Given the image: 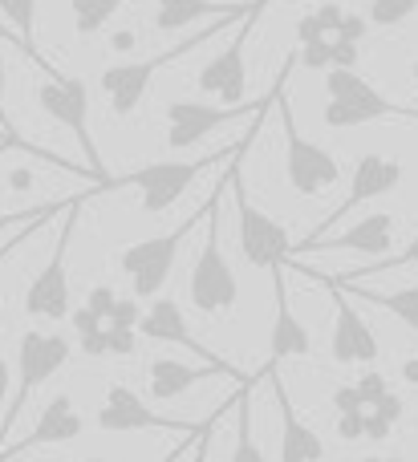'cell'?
Masks as SVG:
<instances>
[{"label":"cell","instance_id":"1","mask_svg":"<svg viewBox=\"0 0 418 462\" xmlns=\"http://www.w3.org/2000/svg\"><path fill=\"white\" fill-rule=\"evenodd\" d=\"M260 122H265V114H256V118H252V126H248V134H244L240 143H232V146H219V151L203 154V159H163V162H146V167L130 171V175L110 179L102 191L135 187V191L143 195V211H146V216H163V211H171L179 199H183L187 187H191L195 179L203 175V171L219 167V162H232L240 151H248V146L256 143V134H260Z\"/></svg>","mask_w":418,"mask_h":462},{"label":"cell","instance_id":"2","mask_svg":"<svg viewBox=\"0 0 418 462\" xmlns=\"http://www.w3.org/2000/svg\"><path fill=\"white\" fill-rule=\"evenodd\" d=\"M232 191L228 183V171L219 179V187L208 195L211 199V211H208V231H203V252L200 260L191 263V276H187V292H191V304L195 312L203 317H232L236 312V300H240V280H236L232 263H228L224 247H219V208H224V195Z\"/></svg>","mask_w":418,"mask_h":462},{"label":"cell","instance_id":"3","mask_svg":"<svg viewBox=\"0 0 418 462\" xmlns=\"http://www.w3.org/2000/svg\"><path fill=\"white\" fill-rule=\"evenodd\" d=\"M293 65L297 61V49H293L289 57H284L281 73H276L273 89H268L265 97H252V102H240V106H211V102H195V97H179V102H167V110H163V118H167V146L171 151H187V146L203 143L208 134H216L219 126H232V122L240 118H256V114H268V106H276V94L284 89V81H289Z\"/></svg>","mask_w":418,"mask_h":462},{"label":"cell","instance_id":"4","mask_svg":"<svg viewBox=\"0 0 418 462\" xmlns=\"http://www.w3.org/2000/svg\"><path fill=\"white\" fill-rule=\"evenodd\" d=\"M228 24H240V21H232V16H219V21H211L208 29H200L195 37L175 41V45L163 49V53H151V57H143V61L106 65L102 78H98V86H102L106 102H110V114H114V118H130V114L143 106V97H146V89H151L154 73H163L167 65H175L179 57H191L200 45H208L211 37H219V29H228Z\"/></svg>","mask_w":418,"mask_h":462},{"label":"cell","instance_id":"5","mask_svg":"<svg viewBox=\"0 0 418 462\" xmlns=\"http://www.w3.org/2000/svg\"><path fill=\"white\" fill-rule=\"evenodd\" d=\"M325 126L330 130H349V126H370V122H411L418 126L414 106L390 102L382 89H374L358 69H330L325 73Z\"/></svg>","mask_w":418,"mask_h":462},{"label":"cell","instance_id":"6","mask_svg":"<svg viewBox=\"0 0 418 462\" xmlns=\"http://www.w3.org/2000/svg\"><path fill=\"white\" fill-rule=\"evenodd\" d=\"M37 69L45 73V81L37 86V106L57 122V126H65L73 138H78L81 154H86V171L106 187L110 175H106L98 143H94V134H89V86L81 78H73V73L53 69L49 61H41Z\"/></svg>","mask_w":418,"mask_h":462},{"label":"cell","instance_id":"7","mask_svg":"<svg viewBox=\"0 0 418 462\" xmlns=\"http://www.w3.org/2000/svg\"><path fill=\"white\" fill-rule=\"evenodd\" d=\"M208 208H211V199L203 203V208H195V216H187L179 227H171V231H163V236L138 239V244L122 247L118 268H122V276L130 280V292H135V300H154V296L163 292V284H167L171 272H175L179 247H183V239L191 236V231L203 224V219H208Z\"/></svg>","mask_w":418,"mask_h":462},{"label":"cell","instance_id":"8","mask_svg":"<svg viewBox=\"0 0 418 462\" xmlns=\"http://www.w3.org/2000/svg\"><path fill=\"white\" fill-rule=\"evenodd\" d=\"M240 159H244V151L228 162V183H232L240 252H244V260H248L252 268H265V272L284 268V260L293 255V239H289V231L268 216V211H260L256 203L248 199V191H244V183H240Z\"/></svg>","mask_w":418,"mask_h":462},{"label":"cell","instance_id":"9","mask_svg":"<svg viewBox=\"0 0 418 462\" xmlns=\"http://www.w3.org/2000/svg\"><path fill=\"white\" fill-rule=\"evenodd\" d=\"M70 357H73L70 337L37 333V328L21 333V345H16V393H13V402H8V410H5V439L13 434L16 418L24 414L29 398L49 382V377L61 374V369L70 365Z\"/></svg>","mask_w":418,"mask_h":462},{"label":"cell","instance_id":"10","mask_svg":"<svg viewBox=\"0 0 418 462\" xmlns=\"http://www.w3.org/2000/svg\"><path fill=\"white\" fill-rule=\"evenodd\" d=\"M276 110H281V130H284V179H289V187L301 195V199H313V195L330 191V187L341 179V162L333 159L321 143L301 134L284 89L276 94Z\"/></svg>","mask_w":418,"mask_h":462},{"label":"cell","instance_id":"11","mask_svg":"<svg viewBox=\"0 0 418 462\" xmlns=\"http://www.w3.org/2000/svg\"><path fill=\"white\" fill-rule=\"evenodd\" d=\"M94 195V191H89ZM89 195H81L78 203H73L70 211H65V224L57 231V244L53 252H49L45 268L33 276L29 292H24V312L37 320H65L70 317V272H65V260H70V239H73V224H78V211L81 203L89 199Z\"/></svg>","mask_w":418,"mask_h":462},{"label":"cell","instance_id":"12","mask_svg":"<svg viewBox=\"0 0 418 462\" xmlns=\"http://www.w3.org/2000/svg\"><path fill=\"white\" fill-rule=\"evenodd\" d=\"M268 5H273V0H256V5H252V13L244 16L240 24H236L232 45L219 49V53L200 69V78H195L200 94L219 97L224 106H240V102H248V61H244V53H248L252 29L260 24V16H265V8H268Z\"/></svg>","mask_w":418,"mask_h":462},{"label":"cell","instance_id":"13","mask_svg":"<svg viewBox=\"0 0 418 462\" xmlns=\"http://www.w3.org/2000/svg\"><path fill=\"white\" fill-rule=\"evenodd\" d=\"M98 430L106 434H138V430H167V434H200L203 422H183V418H167L151 410L135 390L126 385H110L106 402L98 406Z\"/></svg>","mask_w":418,"mask_h":462},{"label":"cell","instance_id":"14","mask_svg":"<svg viewBox=\"0 0 418 462\" xmlns=\"http://www.w3.org/2000/svg\"><path fill=\"white\" fill-rule=\"evenodd\" d=\"M309 276L321 280L330 300H333V309H338V325H333V361H338V365H374V361H378V337H374V328L366 325L362 312L354 309L346 288H341L333 276H325V272H309Z\"/></svg>","mask_w":418,"mask_h":462},{"label":"cell","instance_id":"15","mask_svg":"<svg viewBox=\"0 0 418 462\" xmlns=\"http://www.w3.org/2000/svg\"><path fill=\"white\" fill-rule=\"evenodd\" d=\"M398 219L390 211H374V216L358 219L354 227H346L341 236H321V239H305V244H293V255H309V252H358V255H390V244H395Z\"/></svg>","mask_w":418,"mask_h":462},{"label":"cell","instance_id":"16","mask_svg":"<svg viewBox=\"0 0 418 462\" xmlns=\"http://www.w3.org/2000/svg\"><path fill=\"white\" fill-rule=\"evenodd\" d=\"M398 183H403V162L386 159V154H362V159H358V167H354V179H349V195L341 199V208L333 211L330 219H321V224L313 227V236H309V239H321L325 231L338 224V219H346L349 211L362 208V203L390 195Z\"/></svg>","mask_w":418,"mask_h":462},{"label":"cell","instance_id":"17","mask_svg":"<svg viewBox=\"0 0 418 462\" xmlns=\"http://www.w3.org/2000/svg\"><path fill=\"white\" fill-rule=\"evenodd\" d=\"M81 430H86V418L78 414L73 398L70 393H57V398L45 402V410H41V418L33 422V430L24 434L21 442H13V447L0 450V462H13V458L29 455V450H37V447H61V442H73Z\"/></svg>","mask_w":418,"mask_h":462},{"label":"cell","instance_id":"18","mask_svg":"<svg viewBox=\"0 0 418 462\" xmlns=\"http://www.w3.org/2000/svg\"><path fill=\"white\" fill-rule=\"evenodd\" d=\"M138 333L151 337V341H159V345H183L187 353H195V361H208V365H232V361L216 357V353H211L200 337H191L183 309H179L171 296H154L151 309H146L143 320H138Z\"/></svg>","mask_w":418,"mask_h":462},{"label":"cell","instance_id":"19","mask_svg":"<svg viewBox=\"0 0 418 462\" xmlns=\"http://www.w3.org/2000/svg\"><path fill=\"white\" fill-rule=\"evenodd\" d=\"M208 377H232V382H256V377H244L236 365H208V361H200V365H187V361H171V357H159L151 361V398L154 402H175L183 398L191 385L208 382Z\"/></svg>","mask_w":418,"mask_h":462},{"label":"cell","instance_id":"20","mask_svg":"<svg viewBox=\"0 0 418 462\" xmlns=\"http://www.w3.org/2000/svg\"><path fill=\"white\" fill-rule=\"evenodd\" d=\"M260 374L273 382V393H276V410H281V462H321L325 458V442L317 430H309L301 422V414L293 410V398L284 390V382L276 377V365H265Z\"/></svg>","mask_w":418,"mask_h":462},{"label":"cell","instance_id":"21","mask_svg":"<svg viewBox=\"0 0 418 462\" xmlns=\"http://www.w3.org/2000/svg\"><path fill=\"white\" fill-rule=\"evenodd\" d=\"M273 292H276V317H273V333H268V365H281V361H293V357H309L313 341H309V328L301 325V317L293 312L284 268H273Z\"/></svg>","mask_w":418,"mask_h":462},{"label":"cell","instance_id":"22","mask_svg":"<svg viewBox=\"0 0 418 462\" xmlns=\"http://www.w3.org/2000/svg\"><path fill=\"white\" fill-rule=\"evenodd\" d=\"M252 5L256 0H248V5H236V0H159V8H154V29L159 32H183L187 24L203 21V16H211V21H219V16H232V21H244V16L252 13Z\"/></svg>","mask_w":418,"mask_h":462},{"label":"cell","instance_id":"23","mask_svg":"<svg viewBox=\"0 0 418 462\" xmlns=\"http://www.w3.org/2000/svg\"><path fill=\"white\" fill-rule=\"evenodd\" d=\"M346 292H358V300H370L378 309H386L390 317H398L411 333H418V284L411 288H398V292H370V288H354V284H341Z\"/></svg>","mask_w":418,"mask_h":462},{"label":"cell","instance_id":"24","mask_svg":"<svg viewBox=\"0 0 418 462\" xmlns=\"http://www.w3.org/2000/svg\"><path fill=\"white\" fill-rule=\"evenodd\" d=\"M256 382L240 385V393H236V447H232V458L228 462H268L265 450H260L256 439H252V385Z\"/></svg>","mask_w":418,"mask_h":462},{"label":"cell","instance_id":"25","mask_svg":"<svg viewBox=\"0 0 418 462\" xmlns=\"http://www.w3.org/2000/svg\"><path fill=\"white\" fill-rule=\"evenodd\" d=\"M126 5H135V0H70V13H73V29H78V37L81 41L98 37V32L114 21V13H118V8H126Z\"/></svg>","mask_w":418,"mask_h":462},{"label":"cell","instance_id":"26","mask_svg":"<svg viewBox=\"0 0 418 462\" xmlns=\"http://www.w3.org/2000/svg\"><path fill=\"white\" fill-rule=\"evenodd\" d=\"M0 16H5V21L13 24V32L21 37L24 57H29L33 65H41L37 41H33V32H37V0H0Z\"/></svg>","mask_w":418,"mask_h":462},{"label":"cell","instance_id":"27","mask_svg":"<svg viewBox=\"0 0 418 462\" xmlns=\"http://www.w3.org/2000/svg\"><path fill=\"white\" fill-rule=\"evenodd\" d=\"M346 16V8L325 0L317 13H305L297 21V45H313V41H325V37H338V24Z\"/></svg>","mask_w":418,"mask_h":462},{"label":"cell","instance_id":"28","mask_svg":"<svg viewBox=\"0 0 418 462\" xmlns=\"http://www.w3.org/2000/svg\"><path fill=\"white\" fill-rule=\"evenodd\" d=\"M398 268H418V236L398 255H378V260H370L366 268H346L333 280H338V284H358V280H366V276H382V272H398Z\"/></svg>","mask_w":418,"mask_h":462},{"label":"cell","instance_id":"29","mask_svg":"<svg viewBox=\"0 0 418 462\" xmlns=\"http://www.w3.org/2000/svg\"><path fill=\"white\" fill-rule=\"evenodd\" d=\"M81 195L73 199H53V203H41V208H21V211H0V236L5 231H16V227H29V224H45V219H57L78 203Z\"/></svg>","mask_w":418,"mask_h":462},{"label":"cell","instance_id":"30","mask_svg":"<svg viewBox=\"0 0 418 462\" xmlns=\"http://www.w3.org/2000/svg\"><path fill=\"white\" fill-rule=\"evenodd\" d=\"M418 13V0H370V24L378 29H398Z\"/></svg>","mask_w":418,"mask_h":462},{"label":"cell","instance_id":"31","mask_svg":"<svg viewBox=\"0 0 418 462\" xmlns=\"http://www.w3.org/2000/svg\"><path fill=\"white\" fill-rule=\"evenodd\" d=\"M138 320H143V304L130 300V296H118L110 317H106V325L110 328H138Z\"/></svg>","mask_w":418,"mask_h":462},{"label":"cell","instance_id":"32","mask_svg":"<svg viewBox=\"0 0 418 462\" xmlns=\"http://www.w3.org/2000/svg\"><path fill=\"white\" fill-rule=\"evenodd\" d=\"M228 410H236V398L219 402L216 418H211V426H208V430H203V434H200V442H195V455H191V458H187V462H211V458H208V455H211V434H216V430H219V422H224V418H228Z\"/></svg>","mask_w":418,"mask_h":462},{"label":"cell","instance_id":"33","mask_svg":"<svg viewBox=\"0 0 418 462\" xmlns=\"http://www.w3.org/2000/svg\"><path fill=\"white\" fill-rule=\"evenodd\" d=\"M5 151H24V154H33V159H45V162H53V167H61L65 175H81L73 162L57 159V154H49V151H37V146H29V143H13V138H0V154H5Z\"/></svg>","mask_w":418,"mask_h":462},{"label":"cell","instance_id":"34","mask_svg":"<svg viewBox=\"0 0 418 462\" xmlns=\"http://www.w3.org/2000/svg\"><path fill=\"white\" fill-rule=\"evenodd\" d=\"M106 345H110V357H135V349H138L135 328H110L106 325Z\"/></svg>","mask_w":418,"mask_h":462},{"label":"cell","instance_id":"35","mask_svg":"<svg viewBox=\"0 0 418 462\" xmlns=\"http://www.w3.org/2000/svg\"><path fill=\"white\" fill-rule=\"evenodd\" d=\"M333 410H338V414H362L366 402H362V393H358V385H338V390H333Z\"/></svg>","mask_w":418,"mask_h":462},{"label":"cell","instance_id":"36","mask_svg":"<svg viewBox=\"0 0 418 462\" xmlns=\"http://www.w3.org/2000/svg\"><path fill=\"white\" fill-rule=\"evenodd\" d=\"M358 393H362L366 406H374L378 398H386V393H390V385H386V377H382L378 369H370V374H366L362 382H358Z\"/></svg>","mask_w":418,"mask_h":462},{"label":"cell","instance_id":"37","mask_svg":"<svg viewBox=\"0 0 418 462\" xmlns=\"http://www.w3.org/2000/svg\"><path fill=\"white\" fill-rule=\"evenodd\" d=\"M114 300H118V296H114V288L110 284H98V288H89V296H86V309H94L98 317H110V309H114Z\"/></svg>","mask_w":418,"mask_h":462},{"label":"cell","instance_id":"38","mask_svg":"<svg viewBox=\"0 0 418 462\" xmlns=\"http://www.w3.org/2000/svg\"><path fill=\"white\" fill-rule=\"evenodd\" d=\"M366 32H370V29H366V16H358V13H346V16H341V24H338V37H341V41H354V45H362Z\"/></svg>","mask_w":418,"mask_h":462},{"label":"cell","instance_id":"39","mask_svg":"<svg viewBox=\"0 0 418 462\" xmlns=\"http://www.w3.org/2000/svg\"><path fill=\"white\" fill-rule=\"evenodd\" d=\"M70 320H73V328H78V337H89V333H98V328H106V320L98 317L94 309H86V304H81V309H73Z\"/></svg>","mask_w":418,"mask_h":462},{"label":"cell","instance_id":"40","mask_svg":"<svg viewBox=\"0 0 418 462\" xmlns=\"http://www.w3.org/2000/svg\"><path fill=\"white\" fill-rule=\"evenodd\" d=\"M338 434L346 442L366 439V410H362V414H338Z\"/></svg>","mask_w":418,"mask_h":462},{"label":"cell","instance_id":"41","mask_svg":"<svg viewBox=\"0 0 418 462\" xmlns=\"http://www.w3.org/2000/svg\"><path fill=\"white\" fill-rule=\"evenodd\" d=\"M374 414H382L386 418V422H403V414H406V406H403V398H398V393H386V398H378L374 402Z\"/></svg>","mask_w":418,"mask_h":462},{"label":"cell","instance_id":"42","mask_svg":"<svg viewBox=\"0 0 418 462\" xmlns=\"http://www.w3.org/2000/svg\"><path fill=\"white\" fill-rule=\"evenodd\" d=\"M45 224H49V219H45ZM45 224H29V227H16V231H13V239H5V247H0V263H5L8 255H13L16 247L24 244V239H33V236H37V231L45 227Z\"/></svg>","mask_w":418,"mask_h":462},{"label":"cell","instance_id":"43","mask_svg":"<svg viewBox=\"0 0 418 462\" xmlns=\"http://www.w3.org/2000/svg\"><path fill=\"white\" fill-rule=\"evenodd\" d=\"M5 89H8V61H5V53H0V134L16 138L13 122H8V110H5Z\"/></svg>","mask_w":418,"mask_h":462},{"label":"cell","instance_id":"44","mask_svg":"<svg viewBox=\"0 0 418 462\" xmlns=\"http://www.w3.org/2000/svg\"><path fill=\"white\" fill-rule=\"evenodd\" d=\"M211 418H216V414H211ZM211 418H208V422H203V430H208V426H211ZM200 430V434H203ZM200 434H183V442H179V447H171L167 450V455H163L159 462H183L187 458V450H195V442H200Z\"/></svg>","mask_w":418,"mask_h":462},{"label":"cell","instance_id":"45","mask_svg":"<svg viewBox=\"0 0 418 462\" xmlns=\"http://www.w3.org/2000/svg\"><path fill=\"white\" fill-rule=\"evenodd\" d=\"M390 430H395V422H386L382 414H366V439H374V442H386L390 439Z\"/></svg>","mask_w":418,"mask_h":462},{"label":"cell","instance_id":"46","mask_svg":"<svg viewBox=\"0 0 418 462\" xmlns=\"http://www.w3.org/2000/svg\"><path fill=\"white\" fill-rule=\"evenodd\" d=\"M81 353H86V357H110V345H106V328H98V333L81 337Z\"/></svg>","mask_w":418,"mask_h":462},{"label":"cell","instance_id":"47","mask_svg":"<svg viewBox=\"0 0 418 462\" xmlns=\"http://www.w3.org/2000/svg\"><path fill=\"white\" fill-rule=\"evenodd\" d=\"M135 45H138V37H135L130 29H118V32L110 37V49H114V53H130Z\"/></svg>","mask_w":418,"mask_h":462},{"label":"cell","instance_id":"48","mask_svg":"<svg viewBox=\"0 0 418 462\" xmlns=\"http://www.w3.org/2000/svg\"><path fill=\"white\" fill-rule=\"evenodd\" d=\"M403 377H406L411 385H418V357H406V361H403Z\"/></svg>","mask_w":418,"mask_h":462},{"label":"cell","instance_id":"49","mask_svg":"<svg viewBox=\"0 0 418 462\" xmlns=\"http://www.w3.org/2000/svg\"><path fill=\"white\" fill-rule=\"evenodd\" d=\"M5 41H8V45H16V49H21V53H24L21 37H16V32H13V29H0V45H5Z\"/></svg>","mask_w":418,"mask_h":462},{"label":"cell","instance_id":"50","mask_svg":"<svg viewBox=\"0 0 418 462\" xmlns=\"http://www.w3.org/2000/svg\"><path fill=\"white\" fill-rule=\"evenodd\" d=\"M362 462H406V458H382V455H370V458H362Z\"/></svg>","mask_w":418,"mask_h":462},{"label":"cell","instance_id":"51","mask_svg":"<svg viewBox=\"0 0 418 462\" xmlns=\"http://www.w3.org/2000/svg\"><path fill=\"white\" fill-rule=\"evenodd\" d=\"M411 78L418 81V57H414V61H411Z\"/></svg>","mask_w":418,"mask_h":462},{"label":"cell","instance_id":"52","mask_svg":"<svg viewBox=\"0 0 418 462\" xmlns=\"http://www.w3.org/2000/svg\"><path fill=\"white\" fill-rule=\"evenodd\" d=\"M86 462H106V458H86Z\"/></svg>","mask_w":418,"mask_h":462},{"label":"cell","instance_id":"53","mask_svg":"<svg viewBox=\"0 0 418 462\" xmlns=\"http://www.w3.org/2000/svg\"><path fill=\"white\" fill-rule=\"evenodd\" d=\"M0 138H5V134H0ZM13 143H21V138H13Z\"/></svg>","mask_w":418,"mask_h":462}]
</instances>
